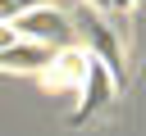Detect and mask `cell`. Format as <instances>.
<instances>
[{"instance_id":"obj_1","label":"cell","mask_w":146,"mask_h":136,"mask_svg":"<svg viewBox=\"0 0 146 136\" xmlns=\"http://www.w3.org/2000/svg\"><path fill=\"white\" fill-rule=\"evenodd\" d=\"M14 27H18L23 41H41V45H50V50H73V36H78V23H73L64 9H55V5L27 9Z\"/></svg>"},{"instance_id":"obj_2","label":"cell","mask_w":146,"mask_h":136,"mask_svg":"<svg viewBox=\"0 0 146 136\" xmlns=\"http://www.w3.org/2000/svg\"><path fill=\"white\" fill-rule=\"evenodd\" d=\"M78 32H82V41H87V54H96L100 63H110V73L123 82V45H119V32L96 14V9H78Z\"/></svg>"},{"instance_id":"obj_3","label":"cell","mask_w":146,"mask_h":136,"mask_svg":"<svg viewBox=\"0 0 146 136\" xmlns=\"http://www.w3.org/2000/svg\"><path fill=\"white\" fill-rule=\"evenodd\" d=\"M114 86H119V77L110 73V63H100L96 54H87V73H82V104L73 109V122H87V118H96V113L110 104Z\"/></svg>"},{"instance_id":"obj_4","label":"cell","mask_w":146,"mask_h":136,"mask_svg":"<svg viewBox=\"0 0 146 136\" xmlns=\"http://www.w3.org/2000/svg\"><path fill=\"white\" fill-rule=\"evenodd\" d=\"M59 54L64 50H50L41 41H14L9 50H0V68L5 73H50Z\"/></svg>"},{"instance_id":"obj_5","label":"cell","mask_w":146,"mask_h":136,"mask_svg":"<svg viewBox=\"0 0 146 136\" xmlns=\"http://www.w3.org/2000/svg\"><path fill=\"white\" fill-rule=\"evenodd\" d=\"M41 0H0V23H18L27 9H36Z\"/></svg>"},{"instance_id":"obj_6","label":"cell","mask_w":146,"mask_h":136,"mask_svg":"<svg viewBox=\"0 0 146 136\" xmlns=\"http://www.w3.org/2000/svg\"><path fill=\"white\" fill-rule=\"evenodd\" d=\"M14 41H23V36H18V27H14V23H0V50H9Z\"/></svg>"}]
</instances>
